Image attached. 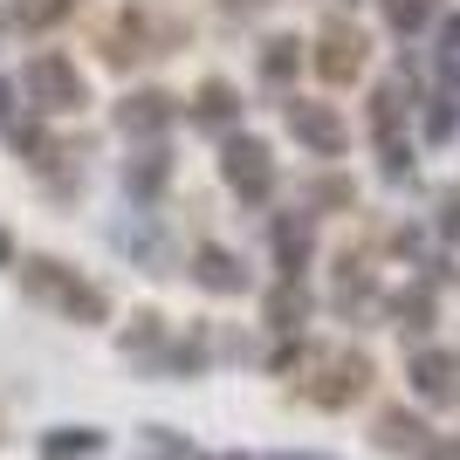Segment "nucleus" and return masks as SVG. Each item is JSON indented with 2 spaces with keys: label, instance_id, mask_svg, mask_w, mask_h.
<instances>
[{
  "label": "nucleus",
  "instance_id": "nucleus-29",
  "mask_svg": "<svg viewBox=\"0 0 460 460\" xmlns=\"http://www.w3.org/2000/svg\"><path fill=\"white\" fill-rule=\"evenodd\" d=\"M440 234L460 241V192H440Z\"/></svg>",
  "mask_w": 460,
  "mask_h": 460
},
{
  "label": "nucleus",
  "instance_id": "nucleus-12",
  "mask_svg": "<svg viewBox=\"0 0 460 460\" xmlns=\"http://www.w3.org/2000/svg\"><path fill=\"white\" fill-rule=\"evenodd\" d=\"M371 440H378L385 454H412V460L433 447V440H426V420H420V412H405V405H385V412H378V433H371Z\"/></svg>",
  "mask_w": 460,
  "mask_h": 460
},
{
  "label": "nucleus",
  "instance_id": "nucleus-33",
  "mask_svg": "<svg viewBox=\"0 0 460 460\" xmlns=\"http://www.w3.org/2000/svg\"><path fill=\"white\" fill-rule=\"evenodd\" d=\"M0 269H7V234H0Z\"/></svg>",
  "mask_w": 460,
  "mask_h": 460
},
{
  "label": "nucleus",
  "instance_id": "nucleus-26",
  "mask_svg": "<svg viewBox=\"0 0 460 460\" xmlns=\"http://www.w3.org/2000/svg\"><path fill=\"white\" fill-rule=\"evenodd\" d=\"M385 145V179H405L412 172V145H399V137H378Z\"/></svg>",
  "mask_w": 460,
  "mask_h": 460
},
{
  "label": "nucleus",
  "instance_id": "nucleus-10",
  "mask_svg": "<svg viewBox=\"0 0 460 460\" xmlns=\"http://www.w3.org/2000/svg\"><path fill=\"white\" fill-rule=\"evenodd\" d=\"M192 124H199V131H227L234 137V124H241V90H234L227 76H207L199 90H192Z\"/></svg>",
  "mask_w": 460,
  "mask_h": 460
},
{
  "label": "nucleus",
  "instance_id": "nucleus-17",
  "mask_svg": "<svg viewBox=\"0 0 460 460\" xmlns=\"http://www.w3.org/2000/svg\"><path fill=\"white\" fill-rule=\"evenodd\" d=\"M385 28H399V35H420L426 21H440V0H378Z\"/></svg>",
  "mask_w": 460,
  "mask_h": 460
},
{
  "label": "nucleus",
  "instance_id": "nucleus-16",
  "mask_svg": "<svg viewBox=\"0 0 460 460\" xmlns=\"http://www.w3.org/2000/svg\"><path fill=\"white\" fill-rule=\"evenodd\" d=\"M103 454V433L96 426H56L49 440H41V460H90Z\"/></svg>",
  "mask_w": 460,
  "mask_h": 460
},
{
  "label": "nucleus",
  "instance_id": "nucleus-7",
  "mask_svg": "<svg viewBox=\"0 0 460 460\" xmlns=\"http://www.w3.org/2000/svg\"><path fill=\"white\" fill-rule=\"evenodd\" d=\"M365 69V35L350 28V21H330L323 35H316V76L323 83H350Z\"/></svg>",
  "mask_w": 460,
  "mask_h": 460
},
{
  "label": "nucleus",
  "instance_id": "nucleus-22",
  "mask_svg": "<svg viewBox=\"0 0 460 460\" xmlns=\"http://www.w3.org/2000/svg\"><path fill=\"white\" fill-rule=\"evenodd\" d=\"M7 145H14V152H28V165H56V137L41 131V124H14V131H7Z\"/></svg>",
  "mask_w": 460,
  "mask_h": 460
},
{
  "label": "nucleus",
  "instance_id": "nucleus-6",
  "mask_svg": "<svg viewBox=\"0 0 460 460\" xmlns=\"http://www.w3.org/2000/svg\"><path fill=\"white\" fill-rule=\"evenodd\" d=\"M405 378H412V392H420L426 405H454L460 399V350H412V365H405Z\"/></svg>",
  "mask_w": 460,
  "mask_h": 460
},
{
  "label": "nucleus",
  "instance_id": "nucleus-8",
  "mask_svg": "<svg viewBox=\"0 0 460 460\" xmlns=\"http://www.w3.org/2000/svg\"><path fill=\"white\" fill-rule=\"evenodd\" d=\"M186 275L207 288V296H241V288H248V269H241V254L220 248V241H199V248H192V261H186Z\"/></svg>",
  "mask_w": 460,
  "mask_h": 460
},
{
  "label": "nucleus",
  "instance_id": "nucleus-14",
  "mask_svg": "<svg viewBox=\"0 0 460 460\" xmlns=\"http://www.w3.org/2000/svg\"><path fill=\"white\" fill-rule=\"evenodd\" d=\"M261 316H269V330L296 337V330L309 323V288H303V282H282V288H269V303H261Z\"/></svg>",
  "mask_w": 460,
  "mask_h": 460
},
{
  "label": "nucleus",
  "instance_id": "nucleus-28",
  "mask_svg": "<svg viewBox=\"0 0 460 460\" xmlns=\"http://www.w3.org/2000/svg\"><path fill=\"white\" fill-rule=\"evenodd\" d=\"M309 199H316V207H350V186H344V179H316Z\"/></svg>",
  "mask_w": 460,
  "mask_h": 460
},
{
  "label": "nucleus",
  "instance_id": "nucleus-20",
  "mask_svg": "<svg viewBox=\"0 0 460 460\" xmlns=\"http://www.w3.org/2000/svg\"><path fill=\"white\" fill-rule=\"evenodd\" d=\"M392 323L412 330V337H420V330H433V296H426V288H405V296H392Z\"/></svg>",
  "mask_w": 460,
  "mask_h": 460
},
{
  "label": "nucleus",
  "instance_id": "nucleus-25",
  "mask_svg": "<svg viewBox=\"0 0 460 460\" xmlns=\"http://www.w3.org/2000/svg\"><path fill=\"white\" fill-rule=\"evenodd\" d=\"M152 344H158V316H152V309H137L131 330H124V350H152Z\"/></svg>",
  "mask_w": 460,
  "mask_h": 460
},
{
  "label": "nucleus",
  "instance_id": "nucleus-9",
  "mask_svg": "<svg viewBox=\"0 0 460 460\" xmlns=\"http://www.w3.org/2000/svg\"><path fill=\"white\" fill-rule=\"evenodd\" d=\"M172 117H179V103L165 90H131L124 103H117V131L124 137H165Z\"/></svg>",
  "mask_w": 460,
  "mask_h": 460
},
{
  "label": "nucleus",
  "instance_id": "nucleus-2",
  "mask_svg": "<svg viewBox=\"0 0 460 460\" xmlns=\"http://www.w3.org/2000/svg\"><path fill=\"white\" fill-rule=\"evenodd\" d=\"M21 90H28V103L49 117L62 111H83L90 103V83H83V69L69 56H56V49H41V56H28V69H21Z\"/></svg>",
  "mask_w": 460,
  "mask_h": 460
},
{
  "label": "nucleus",
  "instance_id": "nucleus-24",
  "mask_svg": "<svg viewBox=\"0 0 460 460\" xmlns=\"http://www.w3.org/2000/svg\"><path fill=\"white\" fill-rule=\"evenodd\" d=\"M145 460H186V440L172 426H145Z\"/></svg>",
  "mask_w": 460,
  "mask_h": 460
},
{
  "label": "nucleus",
  "instance_id": "nucleus-32",
  "mask_svg": "<svg viewBox=\"0 0 460 460\" xmlns=\"http://www.w3.org/2000/svg\"><path fill=\"white\" fill-rule=\"evenodd\" d=\"M269 460H323V454H269Z\"/></svg>",
  "mask_w": 460,
  "mask_h": 460
},
{
  "label": "nucleus",
  "instance_id": "nucleus-11",
  "mask_svg": "<svg viewBox=\"0 0 460 460\" xmlns=\"http://www.w3.org/2000/svg\"><path fill=\"white\" fill-rule=\"evenodd\" d=\"M309 254H316L309 213H282V220H275V269H282V282H296V275L309 269Z\"/></svg>",
  "mask_w": 460,
  "mask_h": 460
},
{
  "label": "nucleus",
  "instance_id": "nucleus-5",
  "mask_svg": "<svg viewBox=\"0 0 460 460\" xmlns=\"http://www.w3.org/2000/svg\"><path fill=\"white\" fill-rule=\"evenodd\" d=\"M288 131H296V145H309L316 158H337L350 145V131H344V117L330 111V103H309V96H288Z\"/></svg>",
  "mask_w": 460,
  "mask_h": 460
},
{
  "label": "nucleus",
  "instance_id": "nucleus-15",
  "mask_svg": "<svg viewBox=\"0 0 460 460\" xmlns=\"http://www.w3.org/2000/svg\"><path fill=\"white\" fill-rule=\"evenodd\" d=\"M405 111H412V83H405V76L378 83V96H371V124H378V137H399V117Z\"/></svg>",
  "mask_w": 460,
  "mask_h": 460
},
{
  "label": "nucleus",
  "instance_id": "nucleus-18",
  "mask_svg": "<svg viewBox=\"0 0 460 460\" xmlns=\"http://www.w3.org/2000/svg\"><path fill=\"white\" fill-rule=\"evenodd\" d=\"M433 76L440 90H460V14L440 21V49H433Z\"/></svg>",
  "mask_w": 460,
  "mask_h": 460
},
{
  "label": "nucleus",
  "instance_id": "nucleus-31",
  "mask_svg": "<svg viewBox=\"0 0 460 460\" xmlns=\"http://www.w3.org/2000/svg\"><path fill=\"white\" fill-rule=\"evenodd\" d=\"M7 103H14V83H7V76H0V117H7Z\"/></svg>",
  "mask_w": 460,
  "mask_h": 460
},
{
  "label": "nucleus",
  "instance_id": "nucleus-21",
  "mask_svg": "<svg viewBox=\"0 0 460 460\" xmlns=\"http://www.w3.org/2000/svg\"><path fill=\"white\" fill-rule=\"evenodd\" d=\"M111 241H117L124 254H137V261H152V269H165V248H158V234L145 227V220H124V227H117Z\"/></svg>",
  "mask_w": 460,
  "mask_h": 460
},
{
  "label": "nucleus",
  "instance_id": "nucleus-23",
  "mask_svg": "<svg viewBox=\"0 0 460 460\" xmlns=\"http://www.w3.org/2000/svg\"><path fill=\"white\" fill-rule=\"evenodd\" d=\"M76 14V0H14V21L21 28H56V21Z\"/></svg>",
  "mask_w": 460,
  "mask_h": 460
},
{
  "label": "nucleus",
  "instance_id": "nucleus-3",
  "mask_svg": "<svg viewBox=\"0 0 460 460\" xmlns=\"http://www.w3.org/2000/svg\"><path fill=\"white\" fill-rule=\"evenodd\" d=\"M220 179H227L248 207H261L275 192V158H269V145L261 137H248V131H234L227 145H220Z\"/></svg>",
  "mask_w": 460,
  "mask_h": 460
},
{
  "label": "nucleus",
  "instance_id": "nucleus-1",
  "mask_svg": "<svg viewBox=\"0 0 460 460\" xmlns=\"http://www.w3.org/2000/svg\"><path fill=\"white\" fill-rule=\"evenodd\" d=\"M21 282H28V296L56 303L69 323H103V316H111V296L96 282H83L76 269H62L56 254H28V261H21Z\"/></svg>",
  "mask_w": 460,
  "mask_h": 460
},
{
  "label": "nucleus",
  "instance_id": "nucleus-19",
  "mask_svg": "<svg viewBox=\"0 0 460 460\" xmlns=\"http://www.w3.org/2000/svg\"><path fill=\"white\" fill-rule=\"evenodd\" d=\"M296 69H303V41H296V35H275L269 49H261V76H269V83H288Z\"/></svg>",
  "mask_w": 460,
  "mask_h": 460
},
{
  "label": "nucleus",
  "instance_id": "nucleus-13",
  "mask_svg": "<svg viewBox=\"0 0 460 460\" xmlns=\"http://www.w3.org/2000/svg\"><path fill=\"white\" fill-rule=\"evenodd\" d=\"M165 179H172V152H165V145H145L137 158H124V192H131V199H158Z\"/></svg>",
  "mask_w": 460,
  "mask_h": 460
},
{
  "label": "nucleus",
  "instance_id": "nucleus-4",
  "mask_svg": "<svg viewBox=\"0 0 460 460\" xmlns=\"http://www.w3.org/2000/svg\"><path fill=\"white\" fill-rule=\"evenodd\" d=\"M365 385H371L365 350H323V358H316V378H309V399L330 405V412H344L350 399H365Z\"/></svg>",
  "mask_w": 460,
  "mask_h": 460
},
{
  "label": "nucleus",
  "instance_id": "nucleus-30",
  "mask_svg": "<svg viewBox=\"0 0 460 460\" xmlns=\"http://www.w3.org/2000/svg\"><path fill=\"white\" fill-rule=\"evenodd\" d=\"M420 460H460V440H433V447H426Z\"/></svg>",
  "mask_w": 460,
  "mask_h": 460
},
{
  "label": "nucleus",
  "instance_id": "nucleus-27",
  "mask_svg": "<svg viewBox=\"0 0 460 460\" xmlns=\"http://www.w3.org/2000/svg\"><path fill=\"white\" fill-rule=\"evenodd\" d=\"M426 137H433V145H447V137H454V103H433V111H426Z\"/></svg>",
  "mask_w": 460,
  "mask_h": 460
}]
</instances>
